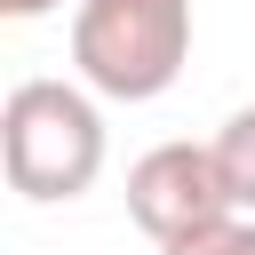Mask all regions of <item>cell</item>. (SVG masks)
I'll list each match as a JSON object with an SVG mask.
<instances>
[{"mask_svg": "<svg viewBox=\"0 0 255 255\" xmlns=\"http://www.w3.org/2000/svg\"><path fill=\"white\" fill-rule=\"evenodd\" d=\"M0 159H8V191L32 207L80 199L104 175V112L96 88L72 80H16L0 104Z\"/></svg>", "mask_w": 255, "mask_h": 255, "instance_id": "cell-1", "label": "cell"}, {"mask_svg": "<svg viewBox=\"0 0 255 255\" xmlns=\"http://www.w3.org/2000/svg\"><path fill=\"white\" fill-rule=\"evenodd\" d=\"M191 64V0H80L72 72L112 104H151Z\"/></svg>", "mask_w": 255, "mask_h": 255, "instance_id": "cell-2", "label": "cell"}, {"mask_svg": "<svg viewBox=\"0 0 255 255\" xmlns=\"http://www.w3.org/2000/svg\"><path fill=\"white\" fill-rule=\"evenodd\" d=\"M223 215H239V199L223 183L215 143H151L128 167V223L151 247H175V239H191V231H207Z\"/></svg>", "mask_w": 255, "mask_h": 255, "instance_id": "cell-3", "label": "cell"}, {"mask_svg": "<svg viewBox=\"0 0 255 255\" xmlns=\"http://www.w3.org/2000/svg\"><path fill=\"white\" fill-rule=\"evenodd\" d=\"M215 159H223V183H231L239 215H255V104H239L215 128Z\"/></svg>", "mask_w": 255, "mask_h": 255, "instance_id": "cell-4", "label": "cell"}, {"mask_svg": "<svg viewBox=\"0 0 255 255\" xmlns=\"http://www.w3.org/2000/svg\"><path fill=\"white\" fill-rule=\"evenodd\" d=\"M159 255H255V215H223V223H207V231H191Z\"/></svg>", "mask_w": 255, "mask_h": 255, "instance_id": "cell-5", "label": "cell"}, {"mask_svg": "<svg viewBox=\"0 0 255 255\" xmlns=\"http://www.w3.org/2000/svg\"><path fill=\"white\" fill-rule=\"evenodd\" d=\"M64 0H0V16H16V24H40V16H56Z\"/></svg>", "mask_w": 255, "mask_h": 255, "instance_id": "cell-6", "label": "cell"}]
</instances>
